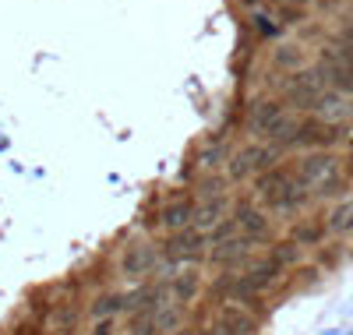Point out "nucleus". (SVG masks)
Listing matches in <instances>:
<instances>
[{"label": "nucleus", "instance_id": "13", "mask_svg": "<svg viewBox=\"0 0 353 335\" xmlns=\"http://www.w3.org/2000/svg\"><path fill=\"white\" fill-rule=\"evenodd\" d=\"M198 293H201V276L194 268L191 272H173V276H170V296L176 303H191Z\"/></svg>", "mask_w": 353, "mask_h": 335}, {"label": "nucleus", "instance_id": "7", "mask_svg": "<svg viewBox=\"0 0 353 335\" xmlns=\"http://www.w3.org/2000/svg\"><path fill=\"white\" fill-rule=\"evenodd\" d=\"M336 173V159L332 156H325V152H311V156H304L301 159V166H297V184L301 187H318L325 176H332Z\"/></svg>", "mask_w": 353, "mask_h": 335}, {"label": "nucleus", "instance_id": "15", "mask_svg": "<svg viewBox=\"0 0 353 335\" xmlns=\"http://www.w3.org/2000/svg\"><path fill=\"white\" fill-rule=\"evenodd\" d=\"M325 230H329V233H350V230H353V201H343V205L332 208Z\"/></svg>", "mask_w": 353, "mask_h": 335}, {"label": "nucleus", "instance_id": "20", "mask_svg": "<svg viewBox=\"0 0 353 335\" xmlns=\"http://www.w3.org/2000/svg\"><path fill=\"white\" fill-rule=\"evenodd\" d=\"M272 261H279V265H290V261H297V243H276V251L269 254Z\"/></svg>", "mask_w": 353, "mask_h": 335}, {"label": "nucleus", "instance_id": "16", "mask_svg": "<svg viewBox=\"0 0 353 335\" xmlns=\"http://www.w3.org/2000/svg\"><path fill=\"white\" fill-rule=\"evenodd\" d=\"M223 159H226V145H223V141H209V145L198 152V163H201L205 170H219Z\"/></svg>", "mask_w": 353, "mask_h": 335}, {"label": "nucleus", "instance_id": "12", "mask_svg": "<svg viewBox=\"0 0 353 335\" xmlns=\"http://www.w3.org/2000/svg\"><path fill=\"white\" fill-rule=\"evenodd\" d=\"M223 212H226V194L219 198H201L198 208H194V230H216L219 219H223Z\"/></svg>", "mask_w": 353, "mask_h": 335}, {"label": "nucleus", "instance_id": "27", "mask_svg": "<svg viewBox=\"0 0 353 335\" xmlns=\"http://www.w3.org/2000/svg\"><path fill=\"white\" fill-rule=\"evenodd\" d=\"M350 173H353V163H350Z\"/></svg>", "mask_w": 353, "mask_h": 335}, {"label": "nucleus", "instance_id": "9", "mask_svg": "<svg viewBox=\"0 0 353 335\" xmlns=\"http://www.w3.org/2000/svg\"><path fill=\"white\" fill-rule=\"evenodd\" d=\"M233 219H237V226L244 230V236L269 240V219H265L254 205H237V208H233Z\"/></svg>", "mask_w": 353, "mask_h": 335}, {"label": "nucleus", "instance_id": "10", "mask_svg": "<svg viewBox=\"0 0 353 335\" xmlns=\"http://www.w3.org/2000/svg\"><path fill=\"white\" fill-rule=\"evenodd\" d=\"M339 134L332 124H321V120H307V124H297V134H293L290 145H332Z\"/></svg>", "mask_w": 353, "mask_h": 335}, {"label": "nucleus", "instance_id": "5", "mask_svg": "<svg viewBox=\"0 0 353 335\" xmlns=\"http://www.w3.org/2000/svg\"><path fill=\"white\" fill-rule=\"evenodd\" d=\"M159 265V251L152 247V243H134V247L124 251L121 258V272L128 279H145V276H152Z\"/></svg>", "mask_w": 353, "mask_h": 335}, {"label": "nucleus", "instance_id": "21", "mask_svg": "<svg viewBox=\"0 0 353 335\" xmlns=\"http://www.w3.org/2000/svg\"><path fill=\"white\" fill-rule=\"evenodd\" d=\"M237 219H223L216 230H212V243H223V240H230V236H237Z\"/></svg>", "mask_w": 353, "mask_h": 335}, {"label": "nucleus", "instance_id": "3", "mask_svg": "<svg viewBox=\"0 0 353 335\" xmlns=\"http://www.w3.org/2000/svg\"><path fill=\"white\" fill-rule=\"evenodd\" d=\"M286 99L293 106H304V110H314V103L325 96V74L318 71H297L293 78H286Z\"/></svg>", "mask_w": 353, "mask_h": 335}, {"label": "nucleus", "instance_id": "1", "mask_svg": "<svg viewBox=\"0 0 353 335\" xmlns=\"http://www.w3.org/2000/svg\"><path fill=\"white\" fill-rule=\"evenodd\" d=\"M248 128H251L254 134L272 138L279 148H286V145L293 141V134H297V120L286 113L283 103H272V99H269V103L251 106V113H248Z\"/></svg>", "mask_w": 353, "mask_h": 335}, {"label": "nucleus", "instance_id": "22", "mask_svg": "<svg viewBox=\"0 0 353 335\" xmlns=\"http://www.w3.org/2000/svg\"><path fill=\"white\" fill-rule=\"evenodd\" d=\"M297 64H301L297 46H283V50L276 53V68H297Z\"/></svg>", "mask_w": 353, "mask_h": 335}, {"label": "nucleus", "instance_id": "8", "mask_svg": "<svg viewBox=\"0 0 353 335\" xmlns=\"http://www.w3.org/2000/svg\"><path fill=\"white\" fill-rule=\"evenodd\" d=\"M216 325L226 328L230 335H254V332H258V318L248 314V307H241L237 300H233V303H223L219 314H216Z\"/></svg>", "mask_w": 353, "mask_h": 335}, {"label": "nucleus", "instance_id": "17", "mask_svg": "<svg viewBox=\"0 0 353 335\" xmlns=\"http://www.w3.org/2000/svg\"><path fill=\"white\" fill-rule=\"evenodd\" d=\"M321 233H325V226H314V223L293 226V243H304V247H311V243L321 240Z\"/></svg>", "mask_w": 353, "mask_h": 335}, {"label": "nucleus", "instance_id": "6", "mask_svg": "<svg viewBox=\"0 0 353 335\" xmlns=\"http://www.w3.org/2000/svg\"><path fill=\"white\" fill-rule=\"evenodd\" d=\"M251 251H254V240L244 236V233H237V236L216 243V251H212L209 258H212L216 265H223V268H237V265H248V261H251Z\"/></svg>", "mask_w": 353, "mask_h": 335}, {"label": "nucleus", "instance_id": "25", "mask_svg": "<svg viewBox=\"0 0 353 335\" xmlns=\"http://www.w3.org/2000/svg\"><path fill=\"white\" fill-rule=\"evenodd\" d=\"M279 8H297V4H307V0H276Z\"/></svg>", "mask_w": 353, "mask_h": 335}, {"label": "nucleus", "instance_id": "19", "mask_svg": "<svg viewBox=\"0 0 353 335\" xmlns=\"http://www.w3.org/2000/svg\"><path fill=\"white\" fill-rule=\"evenodd\" d=\"M226 191V176H205L201 180V198H219Z\"/></svg>", "mask_w": 353, "mask_h": 335}, {"label": "nucleus", "instance_id": "26", "mask_svg": "<svg viewBox=\"0 0 353 335\" xmlns=\"http://www.w3.org/2000/svg\"><path fill=\"white\" fill-rule=\"evenodd\" d=\"M241 4H248V8H254V4H258V0H241Z\"/></svg>", "mask_w": 353, "mask_h": 335}, {"label": "nucleus", "instance_id": "23", "mask_svg": "<svg viewBox=\"0 0 353 335\" xmlns=\"http://www.w3.org/2000/svg\"><path fill=\"white\" fill-rule=\"evenodd\" d=\"M254 28H258V36H276L279 32V25H272L269 18H254Z\"/></svg>", "mask_w": 353, "mask_h": 335}, {"label": "nucleus", "instance_id": "18", "mask_svg": "<svg viewBox=\"0 0 353 335\" xmlns=\"http://www.w3.org/2000/svg\"><path fill=\"white\" fill-rule=\"evenodd\" d=\"M343 191H346V176H343L339 170L318 184V198H336V194H343Z\"/></svg>", "mask_w": 353, "mask_h": 335}, {"label": "nucleus", "instance_id": "2", "mask_svg": "<svg viewBox=\"0 0 353 335\" xmlns=\"http://www.w3.org/2000/svg\"><path fill=\"white\" fill-rule=\"evenodd\" d=\"M279 156V145H248L241 148L230 163V180H244V176H261L269 173Z\"/></svg>", "mask_w": 353, "mask_h": 335}, {"label": "nucleus", "instance_id": "4", "mask_svg": "<svg viewBox=\"0 0 353 335\" xmlns=\"http://www.w3.org/2000/svg\"><path fill=\"white\" fill-rule=\"evenodd\" d=\"M201 247H205V236L198 233V230H176V233H170V240L163 243V261L166 265H181V261H198L201 258Z\"/></svg>", "mask_w": 353, "mask_h": 335}, {"label": "nucleus", "instance_id": "11", "mask_svg": "<svg viewBox=\"0 0 353 335\" xmlns=\"http://www.w3.org/2000/svg\"><path fill=\"white\" fill-rule=\"evenodd\" d=\"M194 208H198V205H194L191 198H176V201H170V205L163 208V216H159V219H163V226H166L170 233L188 230V223L194 219Z\"/></svg>", "mask_w": 353, "mask_h": 335}, {"label": "nucleus", "instance_id": "24", "mask_svg": "<svg viewBox=\"0 0 353 335\" xmlns=\"http://www.w3.org/2000/svg\"><path fill=\"white\" fill-rule=\"evenodd\" d=\"M279 14H283L286 21H293V18H301V8H279Z\"/></svg>", "mask_w": 353, "mask_h": 335}, {"label": "nucleus", "instance_id": "14", "mask_svg": "<svg viewBox=\"0 0 353 335\" xmlns=\"http://www.w3.org/2000/svg\"><path fill=\"white\" fill-rule=\"evenodd\" d=\"M314 113L321 124H332L336 128V120L346 116V103H343V92H325L318 103H314Z\"/></svg>", "mask_w": 353, "mask_h": 335}]
</instances>
